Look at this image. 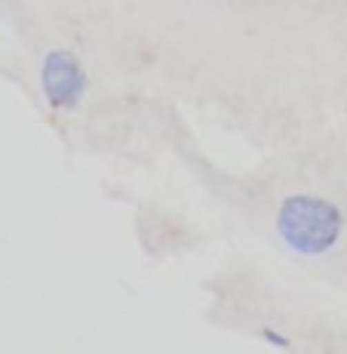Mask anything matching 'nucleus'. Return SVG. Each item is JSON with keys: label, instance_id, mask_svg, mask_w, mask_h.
<instances>
[{"label": "nucleus", "instance_id": "1", "mask_svg": "<svg viewBox=\"0 0 347 354\" xmlns=\"http://www.w3.org/2000/svg\"><path fill=\"white\" fill-rule=\"evenodd\" d=\"M277 231L283 243L301 256H323L341 237V213L335 203L323 197L295 194L286 197L280 216H277Z\"/></svg>", "mask_w": 347, "mask_h": 354}, {"label": "nucleus", "instance_id": "2", "mask_svg": "<svg viewBox=\"0 0 347 354\" xmlns=\"http://www.w3.org/2000/svg\"><path fill=\"white\" fill-rule=\"evenodd\" d=\"M40 84H43V96L50 99L52 108H74L80 105L86 93V71L71 53L56 50L43 59L40 68Z\"/></svg>", "mask_w": 347, "mask_h": 354}, {"label": "nucleus", "instance_id": "3", "mask_svg": "<svg viewBox=\"0 0 347 354\" xmlns=\"http://www.w3.org/2000/svg\"><path fill=\"white\" fill-rule=\"evenodd\" d=\"M264 339H268V342H274V345H286V339L277 336V333H270V330H264Z\"/></svg>", "mask_w": 347, "mask_h": 354}]
</instances>
